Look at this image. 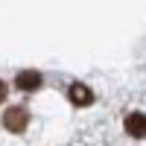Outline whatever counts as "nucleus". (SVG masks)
<instances>
[{
  "label": "nucleus",
  "instance_id": "nucleus-2",
  "mask_svg": "<svg viewBox=\"0 0 146 146\" xmlns=\"http://www.w3.org/2000/svg\"><path fill=\"white\" fill-rule=\"evenodd\" d=\"M67 96H70V102L79 105V108H85V105L94 102V91L88 88V85H82V82H73L70 91H67Z\"/></svg>",
  "mask_w": 146,
  "mask_h": 146
},
{
  "label": "nucleus",
  "instance_id": "nucleus-5",
  "mask_svg": "<svg viewBox=\"0 0 146 146\" xmlns=\"http://www.w3.org/2000/svg\"><path fill=\"white\" fill-rule=\"evenodd\" d=\"M6 94H9V88H6V82H0V102L6 100Z\"/></svg>",
  "mask_w": 146,
  "mask_h": 146
},
{
  "label": "nucleus",
  "instance_id": "nucleus-1",
  "mask_svg": "<svg viewBox=\"0 0 146 146\" xmlns=\"http://www.w3.org/2000/svg\"><path fill=\"white\" fill-rule=\"evenodd\" d=\"M3 126H6V131H15V135L27 131V126H29V111H27L23 105L6 108V114H3Z\"/></svg>",
  "mask_w": 146,
  "mask_h": 146
},
{
  "label": "nucleus",
  "instance_id": "nucleus-4",
  "mask_svg": "<svg viewBox=\"0 0 146 146\" xmlns=\"http://www.w3.org/2000/svg\"><path fill=\"white\" fill-rule=\"evenodd\" d=\"M126 131L131 137H146V114H129L126 117Z\"/></svg>",
  "mask_w": 146,
  "mask_h": 146
},
{
  "label": "nucleus",
  "instance_id": "nucleus-3",
  "mask_svg": "<svg viewBox=\"0 0 146 146\" xmlns=\"http://www.w3.org/2000/svg\"><path fill=\"white\" fill-rule=\"evenodd\" d=\"M15 85H18L21 91H38L41 85H44V79H41L38 70H23V73L15 76Z\"/></svg>",
  "mask_w": 146,
  "mask_h": 146
}]
</instances>
